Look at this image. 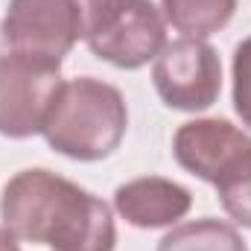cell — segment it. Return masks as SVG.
Instances as JSON below:
<instances>
[{
    "label": "cell",
    "mask_w": 251,
    "mask_h": 251,
    "mask_svg": "<svg viewBox=\"0 0 251 251\" xmlns=\"http://www.w3.org/2000/svg\"><path fill=\"white\" fill-rule=\"evenodd\" d=\"M0 219L15 240L53 251H114L117 246L111 207L41 167L9 178L0 196Z\"/></svg>",
    "instance_id": "6da1fadb"
},
{
    "label": "cell",
    "mask_w": 251,
    "mask_h": 251,
    "mask_svg": "<svg viewBox=\"0 0 251 251\" xmlns=\"http://www.w3.org/2000/svg\"><path fill=\"white\" fill-rule=\"evenodd\" d=\"M126 126L123 94L102 79L79 76L62 82L41 134L64 158L102 161L123 143Z\"/></svg>",
    "instance_id": "7a4b0ae2"
},
{
    "label": "cell",
    "mask_w": 251,
    "mask_h": 251,
    "mask_svg": "<svg viewBox=\"0 0 251 251\" xmlns=\"http://www.w3.org/2000/svg\"><path fill=\"white\" fill-rule=\"evenodd\" d=\"M62 64L6 50L0 56V134L26 140L41 134L50 105L62 88Z\"/></svg>",
    "instance_id": "3957f363"
},
{
    "label": "cell",
    "mask_w": 251,
    "mask_h": 251,
    "mask_svg": "<svg viewBox=\"0 0 251 251\" xmlns=\"http://www.w3.org/2000/svg\"><path fill=\"white\" fill-rule=\"evenodd\" d=\"M152 82L164 105L176 111H204L219 100L222 62L204 38L167 41L155 56Z\"/></svg>",
    "instance_id": "277c9868"
},
{
    "label": "cell",
    "mask_w": 251,
    "mask_h": 251,
    "mask_svg": "<svg viewBox=\"0 0 251 251\" xmlns=\"http://www.w3.org/2000/svg\"><path fill=\"white\" fill-rule=\"evenodd\" d=\"M0 35L12 53L62 64L82 41L79 9L73 0H9Z\"/></svg>",
    "instance_id": "5b68a950"
},
{
    "label": "cell",
    "mask_w": 251,
    "mask_h": 251,
    "mask_svg": "<svg viewBox=\"0 0 251 251\" xmlns=\"http://www.w3.org/2000/svg\"><path fill=\"white\" fill-rule=\"evenodd\" d=\"M173 155L190 176L216 184L251 155V137L228 120H190L173 137Z\"/></svg>",
    "instance_id": "8992f818"
},
{
    "label": "cell",
    "mask_w": 251,
    "mask_h": 251,
    "mask_svg": "<svg viewBox=\"0 0 251 251\" xmlns=\"http://www.w3.org/2000/svg\"><path fill=\"white\" fill-rule=\"evenodd\" d=\"M85 44L102 62L120 70H137L164 50L167 24L152 0H131L102 32H97Z\"/></svg>",
    "instance_id": "52a82bcc"
},
{
    "label": "cell",
    "mask_w": 251,
    "mask_h": 251,
    "mask_svg": "<svg viewBox=\"0 0 251 251\" xmlns=\"http://www.w3.org/2000/svg\"><path fill=\"white\" fill-rule=\"evenodd\" d=\"M193 207V193L173 178L146 176L126 181L114 190V210L123 216L131 228H167L187 216Z\"/></svg>",
    "instance_id": "ba28073f"
},
{
    "label": "cell",
    "mask_w": 251,
    "mask_h": 251,
    "mask_svg": "<svg viewBox=\"0 0 251 251\" xmlns=\"http://www.w3.org/2000/svg\"><path fill=\"white\" fill-rule=\"evenodd\" d=\"M158 251H249V246L234 225L207 216L176 225L170 234H164Z\"/></svg>",
    "instance_id": "9c48e42d"
},
{
    "label": "cell",
    "mask_w": 251,
    "mask_h": 251,
    "mask_svg": "<svg viewBox=\"0 0 251 251\" xmlns=\"http://www.w3.org/2000/svg\"><path fill=\"white\" fill-rule=\"evenodd\" d=\"M161 9L167 24L184 38H207L228 26L237 0H161Z\"/></svg>",
    "instance_id": "30bf717a"
},
{
    "label": "cell",
    "mask_w": 251,
    "mask_h": 251,
    "mask_svg": "<svg viewBox=\"0 0 251 251\" xmlns=\"http://www.w3.org/2000/svg\"><path fill=\"white\" fill-rule=\"evenodd\" d=\"M216 199L222 204V210L243 228H251V155L237 164L225 178H219L216 184Z\"/></svg>",
    "instance_id": "8fae6325"
},
{
    "label": "cell",
    "mask_w": 251,
    "mask_h": 251,
    "mask_svg": "<svg viewBox=\"0 0 251 251\" xmlns=\"http://www.w3.org/2000/svg\"><path fill=\"white\" fill-rule=\"evenodd\" d=\"M234 111L251 128V35L234 50Z\"/></svg>",
    "instance_id": "7c38bea8"
},
{
    "label": "cell",
    "mask_w": 251,
    "mask_h": 251,
    "mask_svg": "<svg viewBox=\"0 0 251 251\" xmlns=\"http://www.w3.org/2000/svg\"><path fill=\"white\" fill-rule=\"evenodd\" d=\"M79 9V24H82V41L94 38L102 32L131 0H73Z\"/></svg>",
    "instance_id": "4fadbf2b"
},
{
    "label": "cell",
    "mask_w": 251,
    "mask_h": 251,
    "mask_svg": "<svg viewBox=\"0 0 251 251\" xmlns=\"http://www.w3.org/2000/svg\"><path fill=\"white\" fill-rule=\"evenodd\" d=\"M0 251H21V243L0 225Z\"/></svg>",
    "instance_id": "5bb4252c"
}]
</instances>
